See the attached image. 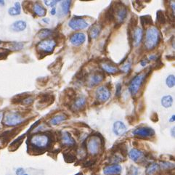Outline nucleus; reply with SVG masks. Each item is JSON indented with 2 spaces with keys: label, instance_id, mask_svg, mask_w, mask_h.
<instances>
[{
  "label": "nucleus",
  "instance_id": "obj_1",
  "mask_svg": "<svg viewBox=\"0 0 175 175\" xmlns=\"http://www.w3.org/2000/svg\"><path fill=\"white\" fill-rule=\"evenodd\" d=\"M160 32L155 26H151L147 30L145 35V46L148 50H152L157 47L160 42Z\"/></svg>",
  "mask_w": 175,
  "mask_h": 175
},
{
  "label": "nucleus",
  "instance_id": "obj_2",
  "mask_svg": "<svg viewBox=\"0 0 175 175\" xmlns=\"http://www.w3.org/2000/svg\"><path fill=\"white\" fill-rule=\"evenodd\" d=\"M25 118L18 112H8L4 117L3 123L8 127H15L24 122Z\"/></svg>",
  "mask_w": 175,
  "mask_h": 175
},
{
  "label": "nucleus",
  "instance_id": "obj_3",
  "mask_svg": "<svg viewBox=\"0 0 175 175\" xmlns=\"http://www.w3.org/2000/svg\"><path fill=\"white\" fill-rule=\"evenodd\" d=\"M57 43L53 39H46L37 44V50L44 54H50L54 51Z\"/></svg>",
  "mask_w": 175,
  "mask_h": 175
},
{
  "label": "nucleus",
  "instance_id": "obj_4",
  "mask_svg": "<svg viewBox=\"0 0 175 175\" xmlns=\"http://www.w3.org/2000/svg\"><path fill=\"white\" fill-rule=\"evenodd\" d=\"M30 142L37 148H45L50 142V138L47 135L43 134H35L32 136L30 140Z\"/></svg>",
  "mask_w": 175,
  "mask_h": 175
},
{
  "label": "nucleus",
  "instance_id": "obj_5",
  "mask_svg": "<svg viewBox=\"0 0 175 175\" xmlns=\"http://www.w3.org/2000/svg\"><path fill=\"white\" fill-rule=\"evenodd\" d=\"M145 73H141L140 74H137L132 80L131 81L129 86V90L131 95H135L139 91V89L141 87L142 82L144 81L145 78L147 76Z\"/></svg>",
  "mask_w": 175,
  "mask_h": 175
},
{
  "label": "nucleus",
  "instance_id": "obj_6",
  "mask_svg": "<svg viewBox=\"0 0 175 175\" xmlns=\"http://www.w3.org/2000/svg\"><path fill=\"white\" fill-rule=\"evenodd\" d=\"M114 17L116 18L118 23H122L125 20L127 15V10L126 7L121 2L116 4L115 8H113Z\"/></svg>",
  "mask_w": 175,
  "mask_h": 175
},
{
  "label": "nucleus",
  "instance_id": "obj_7",
  "mask_svg": "<svg viewBox=\"0 0 175 175\" xmlns=\"http://www.w3.org/2000/svg\"><path fill=\"white\" fill-rule=\"evenodd\" d=\"M105 79V74L102 71H96L88 76L87 84L89 86H94L98 85Z\"/></svg>",
  "mask_w": 175,
  "mask_h": 175
},
{
  "label": "nucleus",
  "instance_id": "obj_8",
  "mask_svg": "<svg viewBox=\"0 0 175 175\" xmlns=\"http://www.w3.org/2000/svg\"><path fill=\"white\" fill-rule=\"evenodd\" d=\"M68 26L71 28L73 30L77 31V30H82L88 27L89 24L86 23L84 19L81 18H73L69 21Z\"/></svg>",
  "mask_w": 175,
  "mask_h": 175
},
{
  "label": "nucleus",
  "instance_id": "obj_9",
  "mask_svg": "<svg viewBox=\"0 0 175 175\" xmlns=\"http://www.w3.org/2000/svg\"><path fill=\"white\" fill-rule=\"evenodd\" d=\"M111 96V92L108 87L105 86H100L96 90L97 100L100 102H105L109 99Z\"/></svg>",
  "mask_w": 175,
  "mask_h": 175
},
{
  "label": "nucleus",
  "instance_id": "obj_10",
  "mask_svg": "<svg viewBox=\"0 0 175 175\" xmlns=\"http://www.w3.org/2000/svg\"><path fill=\"white\" fill-rule=\"evenodd\" d=\"M87 150L89 153L92 155L98 154L99 152V149L100 147V141L97 137H94L91 138L87 142Z\"/></svg>",
  "mask_w": 175,
  "mask_h": 175
},
{
  "label": "nucleus",
  "instance_id": "obj_11",
  "mask_svg": "<svg viewBox=\"0 0 175 175\" xmlns=\"http://www.w3.org/2000/svg\"><path fill=\"white\" fill-rule=\"evenodd\" d=\"M132 133L134 135L139 136V137H152L155 134L154 130L152 128H149V127H140V128L134 130Z\"/></svg>",
  "mask_w": 175,
  "mask_h": 175
},
{
  "label": "nucleus",
  "instance_id": "obj_12",
  "mask_svg": "<svg viewBox=\"0 0 175 175\" xmlns=\"http://www.w3.org/2000/svg\"><path fill=\"white\" fill-rule=\"evenodd\" d=\"M86 40V36L83 33H76L71 37L70 41L74 46H80L84 43Z\"/></svg>",
  "mask_w": 175,
  "mask_h": 175
},
{
  "label": "nucleus",
  "instance_id": "obj_13",
  "mask_svg": "<svg viewBox=\"0 0 175 175\" xmlns=\"http://www.w3.org/2000/svg\"><path fill=\"white\" fill-rule=\"evenodd\" d=\"M122 168L118 164H113L107 166L106 167L104 168L103 173L105 175H115L119 174L121 172Z\"/></svg>",
  "mask_w": 175,
  "mask_h": 175
},
{
  "label": "nucleus",
  "instance_id": "obj_14",
  "mask_svg": "<svg viewBox=\"0 0 175 175\" xmlns=\"http://www.w3.org/2000/svg\"><path fill=\"white\" fill-rule=\"evenodd\" d=\"M113 132L117 136H121L127 131V127L125 124L121 121H116L113 124Z\"/></svg>",
  "mask_w": 175,
  "mask_h": 175
},
{
  "label": "nucleus",
  "instance_id": "obj_15",
  "mask_svg": "<svg viewBox=\"0 0 175 175\" xmlns=\"http://www.w3.org/2000/svg\"><path fill=\"white\" fill-rule=\"evenodd\" d=\"M27 24L24 21H17L14 22L11 26V29L15 32H20L26 29Z\"/></svg>",
  "mask_w": 175,
  "mask_h": 175
},
{
  "label": "nucleus",
  "instance_id": "obj_16",
  "mask_svg": "<svg viewBox=\"0 0 175 175\" xmlns=\"http://www.w3.org/2000/svg\"><path fill=\"white\" fill-rule=\"evenodd\" d=\"M142 29L140 28H137L134 29V34H133V38H134V46H138L142 39Z\"/></svg>",
  "mask_w": 175,
  "mask_h": 175
},
{
  "label": "nucleus",
  "instance_id": "obj_17",
  "mask_svg": "<svg viewBox=\"0 0 175 175\" xmlns=\"http://www.w3.org/2000/svg\"><path fill=\"white\" fill-rule=\"evenodd\" d=\"M33 10H34V13L39 17L44 16V15H46V13H47V10H46L42 5H40L39 3H38V2L34 4Z\"/></svg>",
  "mask_w": 175,
  "mask_h": 175
},
{
  "label": "nucleus",
  "instance_id": "obj_18",
  "mask_svg": "<svg viewBox=\"0 0 175 175\" xmlns=\"http://www.w3.org/2000/svg\"><path fill=\"white\" fill-rule=\"evenodd\" d=\"M62 142L63 145H74L75 141L72 137L71 136V134H69L67 131H64L62 134Z\"/></svg>",
  "mask_w": 175,
  "mask_h": 175
},
{
  "label": "nucleus",
  "instance_id": "obj_19",
  "mask_svg": "<svg viewBox=\"0 0 175 175\" xmlns=\"http://www.w3.org/2000/svg\"><path fill=\"white\" fill-rule=\"evenodd\" d=\"M129 155L130 158L135 162L138 161V160H140V159H141L143 156L142 152L137 150V149H134V148L131 149V150H130Z\"/></svg>",
  "mask_w": 175,
  "mask_h": 175
},
{
  "label": "nucleus",
  "instance_id": "obj_20",
  "mask_svg": "<svg viewBox=\"0 0 175 175\" xmlns=\"http://www.w3.org/2000/svg\"><path fill=\"white\" fill-rule=\"evenodd\" d=\"M101 67L105 71V72L111 74H113V73H117L118 71V68L116 66H113V65L109 64L108 63H102L101 64Z\"/></svg>",
  "mask_w": 175,
  "mask_h": 175
},
{
  "label": "nucleus",
  "instance_id": "obj_21",
  "mask_svg": "<svg viewBox=\"0 0 175 175\" xmlns=\"http://www.w3.org/2000/svg\"><path fill=\"white\" fill-rule=\"evenodd\" d=\"M101 29H102V28H101L100 25H98V24L94 25L93 26L90 28V30H89V36H90V38H98V37L100 35V34Z\"/></svg>",
  "mask_w": 175,
  "mask_h": 175
},
{
  "label": "nucleus",
  "instance_id": "obj_22",
  "mask_svg": "<svg viewBox=\"0 0 175 175\" xmlns=\"http://www.w3.org/2000/svg\"><path fill=\"white\" fill-rule=\"evenodd\" d=\"M8 12L10 15L15 16V15H18L21 12V6L19 2H15L14 7L10 8L8 10Z\"/></svg>",
  "mask_w": 175,
  "mask_h": 175
},
{
  "label": "nucleus",
  "instance_id": "obj_23",
  "mask_svg": "<svg viewBox=\"0 0 175 175\" xmlns=\"http://www.w3.org/2000/svg\"><path fill=\"white\" fill-rule=\"evenodd\" d=\"M173 104V98L170 95H166L164 96L161 99V105L164 108H170Z\"/></svg>",
  "mask_w": 175,
  "mask_h": 175
},
{
  "label": "nucleus",
  "instance_id": "obj_24",
  "mask_svg": "<svg viewBox=\"0 0 175 175\" xmlns=\"http://www.w3.org/2000/svg\"><path fill=\"white\" fill-rule=\"evenodd\" d=\"M66 119H67V117L64 114H58V115L55 116H54L52 118L50 123L53 125H57V124H59L60 123L63 122V121Z\"/></svg>",
  "mask_w": 175,
  "mask_h": 175
},
{
  "label": "nucleus",
  "instance_id": "obj_25",
  "mask_svg": "<svg viewBox=\"0 0 175 175\" xmlns=\"http://www.w3.org/2000/svg\"><path fill=\"white\" fill-rule=\"evenodd\" d=\"M86 105V98L84 97H79V98L76 100L74 102V105H73V107H74L76 109H82V108L85 106Z\"/></svg>",
  "mask_w": 175,
  "mask_h": 175
},
{
  "label": "nucleus",
  "instance_id": "obj_26",
  "mask_svg": "<svg viewBox=\"0 0 175 175\" xmlns=\"http://www.w3.org/2000/svg\"><path fill=\"white\" fill-rule=\"evenodd\" d=\"M52 35H53V31L51 30L44 28V29L40 30L39 32L37 34V37L39 38L42 39H46L48 38V37H50Z\"/></svg>",
  "mask_w": 175,
  "mask_h": 175
},
{
  "label": "nucleus",
  "instance_id": "obj_27",
  "mask_svg": "<svg viewBox=\"0 0 175 175\" xmlns=\"http://www.w3.org/2000/svg\"><path fill=\"white\" fill-rule=\"evenodd\" d=\"M159 169V165L158 163H152L146 169V175H153L156 173Z\"/></svg>",
  "mask_w": 175,
  "mask_h": 175
},
{
  "label": "nucleus",
  "instance_id": "obj_28",
  "mask_svg": "<svg viewBox=\"0 0 175 175\" xmlns=\"http://www.w3.org/2000/svg\"><path fill=\"white\" fill-rule=\"evenodd\" d=\"M71 4V1H63L61 3V10L63 14L67 15L70 10V6Z\"/></svg>",
  "mask_w": 175,
  "mask_h": 175
},
{
  "label": "nucleus",
  "instance_id": "obj_29",
  "mask_svg": "<svg viewBox=\"0 0 175 175\" xmlns=\"http://www.w3.org/2000/svg\"><path fill=\"white\" fill-rule=\"evenodd\" d=\"M9 48L11 50H15V51H18V50H22L24 47V44L21 42H10L8 44Z\"/></svg>",
  "mask_w": 175,
  "mask_h": 175
},
{
  "label": "nucleus",
  "instance_id": "obj_30",
  "mask_svg": "<svg viewBox=\"0 0 175 175\" xmlns=\"http://www.w3.org/2000/svg\"><path fill=\"white\" fill-rule=\"evenodd\" d=\"M156 21L160 24H164L166 22V18L164 15V12L161 10L158 11L156 15Z\"/></svg>",
  "mask_w": 175,
  "mask_h": 175
},
{
  "label": "nucleus",
  "instance_id": "obj_31",
  "mask_svg": "<svg viewBox=\"0 0 175 175\" xmlns=\"http://www.w3.org/2000/svg\"><path fill=\"white\" fill-rule=\"evenodd\" d=\"M166 85L169 86V88H172L173 86H174L175 84V77L174 75H170L167 77L166 80Z\"/></svg>",
  "mask_w": 175,
  "mask_h": 175
},
{
  "label": "nucleus",
  "instance_id": "obj_32",
  "mask_svg": "<svg viewBox=\"0 0 175 175\" xmlns=\"http://www.w3.org/2000/svg\"><path fill=\"white\" fill-rule=\"evenodd\" d=\"M10 53V50H8V49L0 47V60L6 58L7 56L9 55Z\"/></svg>",
  "mask_w": 175,
  "mask_h": 175
},
{
  "label": "nucleus",
  "instance_id": "obj_33",
  "mask_svg": "<svg viewBox=\"0 0 175 175\" xmlns=\"http://www.w3.org/2000/svg\"><path fill=\"white\" fill-rule=\"evenodd\" d=\"M141 21H142V24L143 26L145 25H149V24H152V19L150 15H145V16H142L141 17Z\"/></svg>",
  "mask_w": 175,
  "mask_h": 175
},
{
  "label": "nucleus",
  "instance_id": "obj_34",
  "mask_svg": "<svg viewBox=\"0 0 175 175\" xmlns=\"http://www.w3.org/2000/svg\"><path fill=\"white\" fill-rule=\"evenodd\" d=\"M33 102H34V98H33L32 97H28V98H24L22 101L23 103L26 105H31Z\"/></svg>",
  "mask_w": 175,
  "mask_h": 175
},
{
  "label": "nucleus",
  "instance_id": "obj_35",
  "mask_svg": "<svg viewBox=\"0 0 175 175\" xmlns=\"http://www.w3.org/2000/svg\"><path fill=\"white\" fill-rule=\"evenodd\" d=\"M58 2H60V1H57V0H55V1H44V4L47 6L54 7L56 4H57Z\"/></svg>",
  "mask_w": 175,
  "mask_h": 175
},
{
  "label": "nucleus",
  "instance_id": "obj_36",
  "mask_svg": "<svg viewBox=\"0 0 175 175\" xmlns=\"http://www.w3.org/2000/svg\"><path fill=\"white\" fill-rule=\"evenodd\" d=\"M130 68H131V63H127L126 64H124V66L121 68V70L124 71V72H128V71L129 70Z\"/></svg>",
  "mask_w": 175,
  "mask_h": 175
},
{
  "label": "nucleus",
  "instance_id": "obj_37",
  "mask_svg": "<svg viewBox=\"0 0 175 175\" xmlns=\"http://www.w3.org/2000/svg\"><path fill=\"white\" fill-rule=\"evenodd\" d=\"M121 85L120 84H118L116 85V94L117 97H119L120 95H121Z\"/></svg>",
  "mask_w": 175,
  "mask_h": 175
},
{
  "label": "nucleus",
  "instance_id": "obj_38",
  "mask_svg": "<svg viewBox=\"0 0 175 175\" xmlns=\"http://www.w3.org/2000/svg\"><path fill=\"white\" fill-rule=\"evenodd\" d=\"M15 173H16V175H24L25 174V170L23 168H18L17 169Z\"/></svg>",
  "mask_w": 175,
  "mask_h": 175
},
{
  "label": "nucleus",
  "instance_id": "obj_39",
  "mask_svg": "<svg viewBox=\"0 0 175 175\" xmlns=\"http://www.w3.org/2000/svg\"><path fill=\"white\" fill-rule=\"evenodd\" d=\"M131 168H132V169H131V174L130 175H137L138 174V169H137V168L134 167V166Z\"/></svg>",
  "mask_w": 175,
  "mask_h": 175
},
{
  "label": "nucleus",
  "instance_id": "obj_40",
  "mask_svg": "<svg viewBox=\"0 0 175 175\" xmlns=\"http://www.w3.org/2000/svg\"><path fill=\"white\" fill-rule=\"evenodd\" d=\"M156 58H157V57H156V55H150L148 57L149 60H156Z\"/></svg>",
  "mask_w": 175,
  "mask_h": 175
},
{
  "label": "nucleus",
  "instance_id": "obj_41",
  "mask_svg": "<svg viewBox=\"0 0 175 175\" xmlns=\"http://www.w3.org/2000/svg\"><path fill=\"white\" fill-rule=\"evenodd\" d=\"M51 15H55L56 14V8H53V9L51 10Z\"/></svg>",
  "mask_w": 175,
  "mask_h": 175
},
{
  "label": "nucleus",
  "instance_id": "obj_42",
  "mask_svg": "<svg viewBox=\"0 0 175 175\" xmlns=\"http://www.w3.org/2000/svg\"><path fill=\"white\" fill-rule=\"evenodd\" d=\"M147 60H142V61L141 62V66H145L146 65H147Z\"/></svg>",
  "mask_w": 175,
  "mask_h": 175
},
{
  "label": "nucleus",
  "instance_id": "obj_43",
  "mask_svg": "<svg viewBox=\"0 0 175 175\" xmlns=\"http://www.w3.org/2000/svg\"><path fill=\"white\" fill-rule=\"evenodd\" d=\"M43 22L46 23V24H49V22H50V21H49L48 18H44V19H42Z\"/></svg>",
  "mask_w": 175,
  "mask_h": 175
},
{
  "label": "nucleus",
  "instance_id": "obj_44",
  "mask_svg": "<svg viewBox=\"0 0 175 175\" xmlns=\"http://www.w3.org/2000/svg\"><path fill=\"white\" fill-rule=\"evenodd\" d=\"M174 117H175V116H174V115L172 116V118H171V119L169 120V121H170L171 122H173V121H174V119H175Z\"/></svg>",
  "mask_w": 175,
  "mask_h": 175
},
{
  "label": "nucleus",
  "instance_id": "obj_45",
  "mask_svg": "<svg viewBox=\"0 0 175 175\" xmlns=\"http://www.w3.org/2000/svg\"><path fill=\"white\" fill-rule=\"evenodd\" d=\"M172 137H174V127L172 129Z\"/></svg>",
  "mask_w": 175,
  "mask_h": 175
},
{
  "label": "nucleus",
  "instance_id": "obj_46",
  "mask_svg": "<svg viewBox=\"0 0 175 175\" xmlns=\"http://www.w3.org/2000/svg\"><path fill=\"white\" fill-rule=\"evenodd\" d=\"M2 116H3V113L0 112V121H1V120H2Z\"/></svg>",
  "mask_w": 175,
  "mask_h": 175
},
{
  "label": "nucleus",
  "instance_id": "obj_47",
  "mask_svg": "<svg viewBox=\"0 0 175 175\" xmlns=\"http://www.w3.org/2000/svg\"><path fill=\"white\" fill-rule=\"evenodd\" d=\"M24 175H28V174H24Z\"/></svg>",
  "mask_w": 175,
  "mask_h": 175
},
{
  "label": "nucleus",
  "instance_id": "obj_48",
  "mask_svg": "<svg viewBox=\"0 0 175 175\" xmlns=\"http://www.w3.org/2000/svg\"><path fill=\"white\" fill-rule=\"evenodd\" d=\"M0 43H1V42H0Z\"/></svg>",
  "mask_w": 175,
  "mask_h": 175
}]
</instances>
